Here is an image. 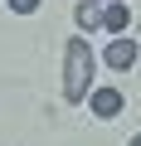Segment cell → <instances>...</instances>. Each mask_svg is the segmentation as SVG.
<instances>
[{
  "label": "cell",
  "instance_id": "8",
  "mask_svg": "<svg viewBox=\"0 0 141 146\" xmlns=\"http://www.w3.org/2000/svg\"><path fill=\"white\" fill-rule=\"evenodd\" d=\"M136 58H141V49H136Z\"/></svg>",
  "mask_w": 141,
  "mask_h": 146
},
{
  "label": "cell",
  "instance_id": "7",
  "mask_svg": "<svg viewBox=\"0 0 141 146\" xmlns=\"http://www.w3.org/2000/svg\"><path fill=\"white\" fill-rule=\"evenodd\" d=\"M131 146H141V136H131Z\"/></svg>",
  "mask_w": 141,
  "mask_h": 146
},
{
  "label": "cell",
  "instance_id": "5",
  "mask_svg": "<svg viewBox=\"0 0 141 146\" xmlns=\"http://www.w3.org/2000/svg\"><path fill=\"white\" fill-rule=\"evenodd\" d=\"M78 25H83V29H97V25H102V10L93 5V0H83V5H78Z\"/></svg>",
  "mask_w": 141,
  "mask_h": 146
},
{
  "label": "cell",
  "instance_id": "6",
  "mask_svg": "<svg viewBox=\"0 0 141 146\" xmlns=\"http://www.w3.org/2000/svg\"><path fill=\"white\" fill-rule=\"evenodd\" d=\"M10 10H15V15H34V10H39V0H10Z\"/></svg>",
  "mask_w": 141,
  "mask_h": 146
},
{
  "label": "cell",
  "instance_id": "3",
  "mask_svg": "<svg viewBox=\"0 0 141 146\" xmlns=\"http://www.w3.org/2000/svg\"><path fill=\"white\" fill-rule=\"evenodd\" d=\"M88 102H93L97 117H117V112H122V93H117V88H97Z\"/></svg>",
  "mask_w": 141,
  "mask_h": 146
},
{
  "label": "cell",
  "instance_id": "1",
  "mask_svg": "<svg viewBox=\"0 0 141 146\" xmlns=\"http://www.w3.org/2000/svg\"><path fill=\"white\" fill-rule=\"evenodd\" d=\"M88 88H93V49H88V39L78 34V39L63 44V98H68V102H83Z\"/></svg>",
  "mask_w": 141,
  "mask_h": 146
},
{
  "label": "cell",
  "instance_id": "4",
  "mask_svg": "<svg viewBox=\"0 0 141 146\" xmlns=\"http://www.w3.org/2000/svg\"><path fill=\"white\" fill-rule=\"evenodd\" d=\"M131 25V15H126V0H112V5L102 10V29H112V34H122Z\"/></svg>",
  "mask_w": 141,
  "mask_h": 146
},
{
  "label": "cell",
  "instance_id": "9",
  "mask_svg": "<svg viewBox=\"0 0 141 146\" xmlns=\"http://www.w3.org/2000/svg\"><path fill=\"white\" fill-rule=\"evenodd\" d=\"M107 5H112V0H107Z\"/></svg>",
  "mask_w": 141,
  "mask_h": 146
},
{
  "label": "cell",
  "instance_id": "2",
  "mask_svg": "<svg viewBox=\"0 0 141 146\" xmlns=\"http://www.w3.org/2000/svg\"><path fill=\"white\" fill-rule=\"evenodd\" d=\"M102 58H107V68H131V63H136V44H131V39H112Z\"/></svg>",
  "mask_w": 141,
  "mask_h": 146
}]
</instances>
